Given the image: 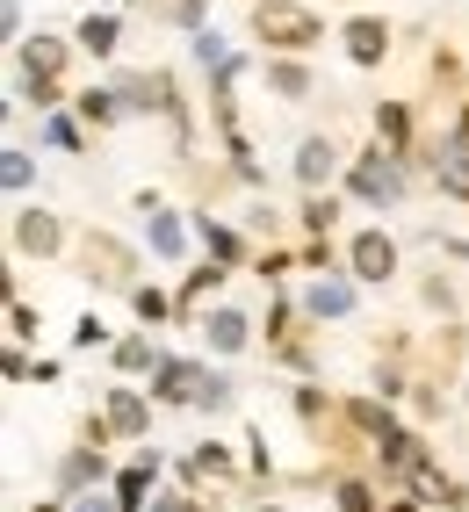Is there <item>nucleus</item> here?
<instances>
[{
  "label": "nucleus",
  "mask_w": 469,
  "mask_h": 512,
  "mask_svg": "<svg viewBox=\"0 0 469 512\" xmlns=\"http://www.w3.org/2000/svg\"><path fill=\"white\" fill-rule=\"evenodd\" d=\"M340 512H368V491H361V484H347V491H340Z\"/></svg>",
  "instance_id": "nucleus-13"
},
{
  "label": "nucleus",
  "mask_w": 469,
  "mask_h": 512,
  "mask_svg": "<svg viewBox=\"0 0 469 512\" xmlns=\"http://www.w3.org/2000/svg\"><path fill=\"white\" fill-rule=\"evenodd\" d=\"M109 426H123V433H138V426H145V404L130 397V390H116V397H109Z\"/></svg>",
  "instance_id": "nucleus-4"
},
{
  "label": "nucleus",
  "mask_w": 469,
  "mask_h": 512,
  "mask_svg": "<svg viewBox=\"0 0 469 512\" xmlns=\"http://www.w3.org/2000/svg\"><path fill=\"white\" fill-rule=\"evenodd\" d=\"M383 44H390V37H383V22H354V29H347V51H354L361 65H376Z\"/></svg>",
  "instance_id": "nucleus-3"
},
{
  "label": "nucleus",
  "mask_w": 469,
  "mask_h": 512,
  "mask_svg": "<svg viewBox=\"0 0 469 512\" xmlns=\"http://www.w3.org/2000/svg\"><path fill=\"white\" fill-rule=\"evenodd\" d=\"M210 339H217V347H246V318L239 311H217L210 318Z\"/></svg>",
  "instance_id": "nucleus-8"
},
{
  "label": "nucleus",
  "mask_w": 469,
  "mask_h": 512,
  "mask_svg": "<svg viewBox=\"0 0 469 512\" xmlns=\"http://www.w3.org/2000/svg\"><path fill=\"white\" fill-rule=\"evenodd\" d=\"M159 512H195V505H181V498H166V505H159Z\"/></svg>",
  "instance_id": "nucleus-15"
},
{
  "label": "nucleus",
  "mask_w": 469,
  "mask_h": 512,
  "mask_svg": "<svg viewBox=\"0 0 469 512\" xmlns=\"http://www.w3.org/2000/svg\"><path fill=\"white\" fill-rule=\"evenodd\" d=\"M152 469H159V462H138V469H123L116 498H123V505H138V498H145V484H152Z\"/></svg>",
  "instance_id": "nucleus-10"
},
{
  "label": "nucleus",
  "mask_w": 469,
  "mask_h": 512,
  "mask_svg": "<svg viewBox=\"0 0 469 512\" xmlns=\"http://www.w3.org/2000/svg\"><path fill=\"white\" fill-rule=\"evenodd\" d=\"M22 246H58V231H51V217H22Z\"/></svg>",
  "instance_id": "nucleus-11"
},
{
  "label": "nucleus",
  "mask_w": 469,
  "mask_h": 512,
  "mask_svg": "<svg viewBox=\"0 0 469 512\" xmlns=\"http://www.w3.org/2000/svg\"><path fill=\"white\" fill-rule=\"evenodd\" d=\"M73 512H130V505H123V498H116V505H109V498H80Z\"/></svg>",
  "instance_id": "nucleus-14"
},
{
  "label": "nucleus",
  "mask_w": 469,
  "mask_h": 512,
  "mask_svg": "<svg viewBox=\"0 0 469 512\" xmlns=\"http://www.w3.org/2000/svg\"><path fill=\"white\" fill-rule=\"evenodd\" d=\"M260 29H275V44H311L318 37V22L304 8H282V0H267V8H260Z\"/></svg>",
  "instance_id": "nucleus-1"
},
{
  "label": "nucleus",
  "mask_w": 469,
  "mask_h": 512,
  "mask_svg": "<svg viewBox=\"0 0 469 512\" xmlns=\"http://www.w3.org/2000/svg\"><path fill=\"white\" fill-rule=\"evenodd\" d=\"M390 267H397V246H390L383 231H368L361 246H354V275H368V282H383Z\"/></svg>",
  "instance_id": "nucleus-2"
},
{
  "label": "nucleus",
  "mask_w": 469,
  "mask_h": 512,
  "mask_svg": "<svg viewBox=\"0 0 469 512\" xmlns=\"http://www.w3.org/2000/svg\"><path fill=\"white\" fill-rule=\"evenodd\" d=\"M80 44H87V51H116V22H109V15H87V22H80Z\"/></svg>",
  "instance_id": "nucleus-7"
},
{
  "label": "nucleus",
  "mask_w": 469,
  "mask_h": 512,
  "mask_svg": "<svg viewBox=\"0 0 469 512\" xmlns=\"http://www.w3.org/2000/svg\"><path fill=\"white\" fill-rule=\"evenodd\" d=\"M354 188H361V195H383V202H397V174H390V166H361V174H354Z\"/></svg>",
  "instance_id": "nucleus-5"
},
{
  "label": "nucleus",
  "mask_w": 469,
  "mask_h": 512,
  "mask_svg": "<svg viewBox=\"0 0 469 512\" xmlns=\"http://www.w3.org/2000/svg\"><path fill=\"white\" fill-rule=\"evenodd\" d=\"M311 311H318V318H340V311H347V289H340V282H318V289H311Z\"/></svg>",
  "instance_id": "nucleus-9"
},
{
  "label": "nucleus",
  "mask_w": 469,
  "mask_h": 512,
  "mask_svg": "<svg viewBox=\"0 0 469 512\" xmlns=\"http://www.w3.org/2000/svg\"><path fill=\"white\" fill-rule=\"evenodd\" d=\"M296 174H304V181H325V174H332V145H325V138H311V145H304V159H296Z\"/></svg>",
  "instance_id": "nucleus-6"
},
{
  "label": "nucleus",
  "mask_w": 469,
  "mask_h": 512,
  "mask_svg": "<svg viewBox=\"0 0 469 512\" xmlns=\"http://www.w3.org/2000/svg\"><path fill=\"white\" fill-rule=\"evenodd\" d=\"M275 87H282V94L296 101V94H304V73H296V65H275Z\"/></svg>",
  "instance_id": "nucleus-12"
}]
</instances>
